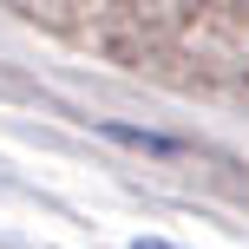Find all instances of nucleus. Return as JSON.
Masks as SVG:
<instances>
[{
    "label": "nucleus",
    "mask_w": 249,
    "mask_h": 249,
    "mask_svg": "<svg viewBox=\"0 0 249 249\" xmlns=\"http://www.w3.org/2000/svg\"><path fill=\"white\" fill-rule=\"evenodd\" d=\"M138 249H171V243H138Z\"/></svg>",
    "instance_id": "obj_1"
}]
</instances>
